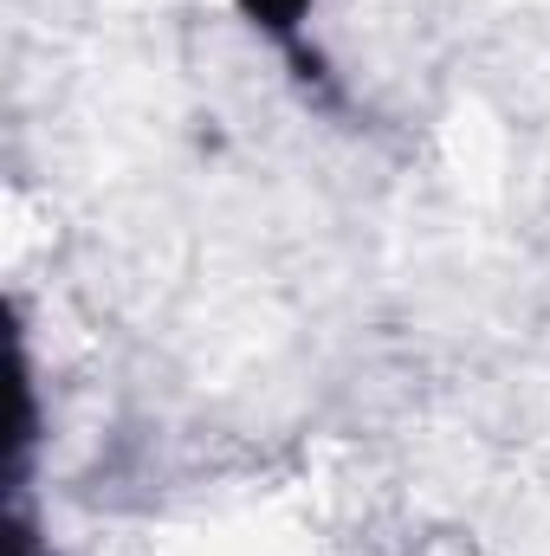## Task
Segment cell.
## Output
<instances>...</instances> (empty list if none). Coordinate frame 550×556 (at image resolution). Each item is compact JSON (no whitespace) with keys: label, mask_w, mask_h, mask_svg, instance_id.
<instances>
[{"label":"cell","mask_w":550,"mask_h":556,"mask_svg":"<svg viewBox=\"0 0 550 556\" xmlns=\"http://www.w3.org/2000/svg\"><path fill=\"white\" fill-rule=\"evenodd\" d=\"M234 7H240V20H247L260 39L285 46V52L304 65V26H311V0H234Z\"/></svg>","instance_id":"6da1fadb"}]
</instances>
